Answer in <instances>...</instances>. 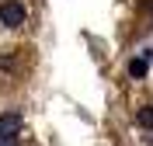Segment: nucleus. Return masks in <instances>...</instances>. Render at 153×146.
<instances>
[{
    "label": "nucleus",
    "instance_id": "obj_1",
    "mask_svg": "<svg viewBox=\"0 0 153 146\" xmlns=\"http://www.w3.org/2000/svg\"><path fill=\"white\" fill-rule=\"evenodd\" d=\"M25 4H18V0H7V4H0V24L4 28H21L25 24Z\"/></svg>",
    "mask_w": 153,
    "mask_h": 146
},
{
    "label": "nucleus",
    "instance_id": "obj_2",
    "mask_svg": "<svg viewBox=\"0 0 153 146\" xmlns=\"http://www.w3.org/2000/svg\"><path fill=\"white\" fill-rule=\"evenodd\" d=\"M18 129H21V115L18 111H4L0 115V136H14Z\"/></svg>",
    "mask_w": 153,
    "mask_h": 146
},
{
    "label": "nucleus",
    "instance_id": "obj_3",
    "mask_svg": "<svg viewBox=\"0 0 153 146\" xmlns=\"http://www.w3.org/2000/svg\"><path fill=\"white\" fill-rule=\"evenodd\" d=\"M146 63H150L146 56H136V59H129V77L143 80V77H146Z\"/></svg>",
    "mask_w": 153,
    "mask_h": 146
},
{
    "label": "nucleus",
    "instance_id": "obj_4",
    "mask_svg": "<svg viewBox=\"0 0 153 146\" xmlns=\"http://www.w3.org/2000/svg\"><path fill=\"white\" fill-rule=\"evenodd\" d=\"M136 122H139L143 129H153V108H150V104L139 108V111H136Z\"/></svg>",
    "mask_w": 153,
    "mask_h": 146
},
{
    "label": "nucleus",
    "instance_id": "obj_5",
    "mask_svg": "<svg viewBox=\"0 0 153 146\" xmlns=\"http://www.w3.org/2000/svg\"><path fill=\"white\" fill-rule=\"evenodd\" d=\"M0 146H18V139L14 136H0Z\"/></svg>",
    "mask_w": 153,
    "mask_h": 146
},
{
    "label": "nucleus",
    "instance_id": "obj_6",
    "mask_svg": "<svg viewBox=\"0 0 153 146\" xmlns=\"http://www.w3.org/2000/svg\"><path fill=\"white\" fill-rule=\"evenodd\" d=\"M143 14H153V0H143Z\"/></svg>",
    "mask_w": 153,
    "mask_h": 146
}]
</instances>
